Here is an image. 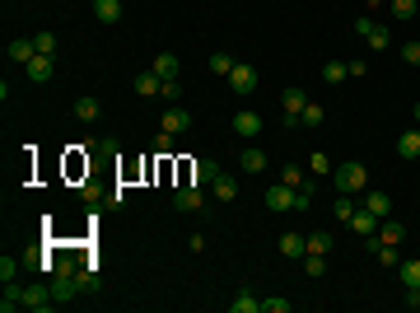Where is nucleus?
<instances>
[{
	"mask_svg": "<svg viewBox=\"0 0 420 313\" xmlns=\"http://www.w3.org/2000/svg\"><path fill=\"white\" fill-rule=\"evenodd\" d=\"M150 71H155L159 79H178V71H183V66H178V56H173V52H159Z\"/></svg>",
	"mask_w": 420,
	"mask_h": 313,
	"instance_id": "17",
	"label": "nucleus"
},
{
	"mask_svg": "<svg viewBox=\"0 0 420 313\" xmlns=\"http://www.w3.org/2000/svg\"><path fill=\"white\" fill-rule=\"evenodd\" d=\"M373 234L383 238V243H402V238H406V225H397V220H378Z\"/></svg>",
	"mask_w": 420,
	"mask_h": 313,
	"instance_id": "25",
	"label": "nucleus"
},
{
	"mask_svg": "<svg viewBox=\"0 0 420 313\" xmlns=\"http://www.w3.org/2000/svg\"><path fill=\"white\" fill-rule=\"evenodd\" d=\"M397 281H402L406 290H416L420 286V258L416 262H397Z\"/></svg>",
	"mask_w": 420,
	"mask_h": 313,
	"instance_id": "24",
	"label": "nucleus"
},
{
	"mask_svg": "<svg viewBox=\"0 0 420 313\" xmlns=\"http://www.w3.org/2000/svg\"><path fill=\"white\" fill-rule=\"evenodd\" d=\"M187 127H192V112H187L183 103H168V112L159 117V131H168V136H183Z\"/></svg>",
	"mask_w": 420,
	"mask_h": 313,
	"instance_id": "4",
	"label": "nucleus"
},
{
	"mask_svg": "<svg viewBox=\"0 0 420 313\" xmlns=\"http://www.w3.org/2000/svg\"><path fill=\"white\" fill-rule=\"evenodd\" d=\"M94 19L99 24H122V0H94Z\"/></svg>",
	"mask_w": 420,
	"mask_h": 313,
	"instance_id": "13",
	"label": "nucleus"
},
{
	"mask_svg": "<svg viewBox=\"0 0 420 313\" xmlns=\"http://www.w3.org/2000/svg\"><path fill=\"white\" fill-rule=\"evenodd\" d=\"M360 38H365V47H369V52H388V47H393V28H388V24H378V19H373V24H369L365 33H360Z\"/></svg>",
	"mask_w": 420,
	"mask_h": 313,
	"instance_id": "6",
	"label": "nucleus"
},
{
	"mask_svg": "<svg viewBox=\"0 0 420 313\" xmlns=\"http://www.w3.org/2000/svg\"><path fill=\"white\" fill-rule=\"evenodd\" d=\"M345 75H350V71H345L341 61H327V66H322V79H327V84H341Z\"/></svg>",
	"mask_w": 420,
	"mask_h": 313,
	"instance_id": "33",
	"label": "nucleus"
},
{
	"mask_svg": "<svg viewBox=\"0 0 420 313\" xmlns=\"http://www.w3.org/2000/svg\"><path fill=\"white\" fill-rule=\"evenodd\" d=\"M350 229H355V234H373V229H378V215H373V210H365V206H360V210H355V215H350Z\"/></svg>",
	"mask_w": 420,
	"mask_h": 313,
	"instance_id": "20",
	"label": "nucleus"
},
{
	"mask_svg": "<svg viewBox=\"0 0 420 313\" xmlns=\"http://www.w3.org/2000/svg\"><path fill=\"white\" fill-rule=\"evenodd\" d=\"M238 168H243V173H262V168H266V150H257V145H248V150L238 155Z\"/></svg>",
	"mask_w": 420,
	"mask_h": 313,
	"instance_id": "16",
	"label": "nucleus"
},
{
	"mask_svg": "<svg viewBox=\"0 0 420 313\" xmlns=\"http://www.w3.org/2000/svg\"><path fill=\"white\" fill-rule=\"evenodd\" d=\"M397 155H402V159H420V127H411V131L397 136Z\"/></svg>",
	"mask_w": 420,
	"mask_h": 313,
	"instance_id": "14",
	"label": "nucleus"
},
{
	"mask_svg": "<svg viewBox=\"0 0 420 313\" xmlns=\"http://www.w3.org/2000/svg\"><path fill=\"white\" fill-rule=\"evenodd\" d=\"M173 206H178V210H201V206H206V192H201V183H183L178 192H173Z\"/></svg>",
	"mask_w": 420,
	"mask_h": 313,
	"instance_id": "5",
	"label": "nucleus"
},
{
	"mask_svg": "<svg viewBox=\"0 0 420 313\" xmlns=\"http://www.w3.org/2000/svg\"><path fill=\"white\" fill-rule=\"evenodd\" d=\"M355 210H360V201H355L350 192H341V197H337V206H332V215H337L341 225H350V215H355Z\"/></svg>",
	"mask_w": 420,
	"mask_h": 313,
	"instance_id": "26",
	"label": "nucleus"
},
{
	"mask_svg": "<svg viewBox=\"0 0 420 313\" xmlns=\"http://www.w3.org/2000/svg\"><path fill=\"white\" fill-rule=\"evenodd\" d=\"M33 42H38L42 56H56V33H33Z\"/></svg>",
	"mask_w": 420,
	"mask_h": 313,
	"instance_id": "34",
	"label": "nucleus"
},
{
	"mask_svg": "<svg viewBox=\"0 0 420 313\" xmlns=\"http://www.w3.org/2000/svg\"><path fill=\"white\" fill-rule=\"evenodd\" d=\"M294 304L289 299H262V313H289Z\"/></svg>",
	"mask_w": 420,
	"mask_h": 313,
	"instance_id": "37",
	"label": "nucleus"
},
{
	"mask_svg": "<svg viewBox=\"0 0 420 313\" xmlns=\"http://www.w3.org/2000/svg\"><path fill=\"white\" fill-rule=\"evenodd\" d=\"M280 183L299 192V187L309 183V173H304V164H294V159H289V164H280Z\"/></svg>",
	"mask_w": 420,
	"mask_h": 313,
	"instance_id": "21",
	"label": "nucleus"
},
{
	"mask_svg": "<svg viewBox=\"0 0 420 313\" xmlns=\"http://www.w3.org/2000/svg\"><path fill=\"white\" fill-rule=\"evenodd\" d=\"M280 253H285V258H294V262H304V253H309L304 234H294V229H289V234H280Z\"/></svg>",
	"mask_w": 420,
	"mask_h": 313,
	"instance_id": "18",
	"label": "nucleus"
},
{
	"mask_svg": "<svg viewBox=\"0 0 420 313\" xmlns=\"http://www.w3.org/2000/svg\"><path fill=\"white\" fill-rule=\"evenodd\" d=\"M75 117L79 122H99V117H103V103H99L94 94H84V99H75Z\"/></svg>",
	"mask_w": 420,
	"mask_h": 313,
	"instance_id": "15",
	"label": "nucleus"
},
{
	"mask_svg": "<svg viewBox=\"0 0 420 313\" xmlns=\"http://www.w3.org/2000/svg\"><path fill=\"white\" fill-rule=\"evenodd\" d=\"M229 89H234V94H252V89H257V66L234 61V71H229Z\"/></svg>",
	"mask_w": 420,
	"mask_h": 313,
	"instance_id": "3",
	"label": "nucleus"
},
{
	"mask_svg": "<svg viewBox=\"0 0 420 313\" xmlns=\"http://www.w3.org/2000/svg\"><path fill=\"white\" fill-rule=\"evenodd\" d=\"M24 71H28V79H33V84H47V79L56 75V61H52V56H42V52H38V56H33V61L24 66Z\"/></svg>",
	"mask_w": 420,
	"mask_h": 313,
	"instance_id": "10",
	"label": "nucleus"
},
{
	"mask_svg": "<svg viewBox=\"0 0 420 313\" xmlns=\"http://www.w3.org/2000/svg\"><path fill=\"white\" fill-rule=\"evenodd\" d=\"M234 313H262V299H257L252 290H238V299H234Z\"/></svg>",
	"mask_w": 420,
	"mask_h": 313,
	"instance_id": "29",
	"label": "nucleus"
},
{
	"mask_svg": "<svg viewBox=\"0 0 420 313\" xmlns=\"http://www.w3.org/2000/svg\"><path fill=\"white\" fill-rule=\"evenodd\" d=\"M266 210H294V187H285V183H276V187H266Z\"/></svg>",
	"mask_w": 420,
	"mask_h": 313,
	"instance_id": "9",
	"label": "nucleus"
},
{
	"mask_svg": "<svg viewBox=\"0 0 420 313\" xmlns=\"http://www.w3.org/2000/svg\"><path fill=\"white\" fill-rule=\"evenodd\" d=\"M304 243H309V253H322V258H327L337 238H332V229H313V234H304Z\"/></svg>",
	"mask_w": 420,
	"mask_h": 313,
	"instance_id": "22",
	"label": "nucleus"
},
{
	"mask_svg": "<svg viewBox=\"0 0 420 313\" xmlns=\"http://www.w3.org/2000/svg\"><path fill=\"white\" fill-rule=\"evenodd\" d=\"M234 136L257 140V136H262V112H234Z\"/></svg>",
	"mask_w": 420,
	"mask_h": 313,
	"instance_id": "8",
	"label": "nucleus"
},
{
	"mask_svg": "<svg viewBox=\"0 0 420 313\" xmlns=\"http://www.w3.org/2000/svg\"><path fill=\"white\" fill-rule=\"evenodd\" d=\"M322 117H327V108H317L313 99H309V108H304V117H299V127H309V131H317V127H322Z\"/></svg>",
	"mask_w": 420,
	"mask_h": 313,
	"instance_id": "30",
	"label": "nucleus"
},
{
	"mask_svg": "<svg viewBox=\"0 0 420 313\" xmlns=\"http://www.w3.org/2000/svg\"><path fill=\"white\" fill-rule=\"evenodd\" d=\"M210 71H215V75H229V71H234V56L229 52H210Z\"/></svg>",
	"mask_w": 420,
	"mask_h": 313,
	"instance_id": "32",
	"label": "nucleus"
},
{
	"mask_svg": "<svg viewBox=\"0 0 420 313\" xmlns=\"http://www.w3.org/2000/svg\"><path fill=\"white\" fill-rule=\"evenodd\" d=\"M309 168H313L317 178H332V168H337V164L327 159V150H313V155H309Z\"/></svg>",
	"mask_w": 420,
	"mask_h": 313,
	"instance_id": "28",
	"label": "nucleus"
},
{
	"mask_svg": "<svg viewBox=\"0 0 420 313\" xmlns=\"http://www.w3.org/2000/svg\"><path fill=\"white\" fill-rule=\"evenodd\" d=\"M416 127H420V103H416Z\"/></svg>",
	"mask_w": 420,
	"mask_h": 313,
	"instance_id": "42",
	"label": "nucleus"
},
{
	"mask_svg": "<svg viewBox=\"0 0 420 313\" xmlns=\"http://www.w3.org/2000/svg\"><path fill=\"white\" fill-rule=\"evenodd\" d=\"M163 99L178 103V99H183V84H178V79H163Z\"/></svg>",
	"mask_w": 420,
	"mask_h": 313,
	"instance_id": "38",
	"label": "nucleus"
},
{
	"mask_svg": "<svg viewBox=\"0 0 420 313\" xmlns=\"http://www.w3.org/2000/svg\"><path fill=\"white\" fill-rule=\"evenodd\" d=\"M24 309H52V295L42 286H33V290H24Z\"/></svg>",
	"mask_w": 420,
	"mask_h": 313,
	"instance_id": "27",
	"label": "nucleus"
},
{
	"mask_svg": "<svg viewBox=\"0 0 420 313\" xmlns=\"http://www.w3.org/2000/svg\"><path fill=\"white\" fill-rule=\"evenodd\" d=\"M402 61H406V66H420V38L402 42Z\"/></svg>",
	"mask_w": 420,
	"mask_h": 313,
	"instance_id": "35",
	"label": "nucleus"
},
{
	"mask_svg": "<svg viewBox=\"0 0 420 313\" xmlns=\"http://www.w3.org/2000/svg\"><path fill=\"white\" fill-rule=\"evenodd\" d=\"M304 271H309V281L327 276V258H322V253H304Z\"/></svg>",
	"mask_w": 420,
	"mask_h": 313,
	"instance_id": "31",
	"label": "nucleus"
},
{
	"mask_svg": "<svg viewBox=\"0 0 420 313\" xmlns=\"http://www.w3.org/2000/svg\"><path fill=\"white\" fill-rule=\"evenodd\" d=\"M155 150H159V155H168V150H173V136H168V131H159V140H155Z\"/></svg>",
	"mask_w": 420,
	"mask_h": 313,
	"instance_id": "39",
	"label": "nucleus"
},
{
	"mask_svg": "<svg viewBox=\"0 0 420 313\" xmlns=\"http://www.w3.org/2000/svg\"><path fill=\"white\" fill-rule=\"evenodd\" d=\"M280 108H285V127H299V117H304V108H309V94H304L299 84H289L285 94H280Z\"/></svg>",
	"mask_w": 420,
	"mask_h": 313,
	"instance_id": "2",
	"label": "nucleus"
},
{
	"mask_svg": "<svg viewBox=\"0 0 420 313\" xmlns=\"http://www.w3.org/2000/svg\"><path fill=\"white\" fill-rule=\"evenodd\" d=\"M383 10V0H365V14H378Z\"/></svg>",
	"mask_w": 420,
	"mask_h": 313,
	"instance_id": "41",
	"label": "nucleus"
},
{
	"mask_svg": "<svg viewBox=\"0 0 420 313\" xmlns=\"http://www.w3.org/2000/svg\"><path fill=\"white\" fill-rule=\"evenodd\" d=\"M131 89L140 94V99H155V94H163V79H159L155 71H145V75H135V79H131Z\"/></svg>",
	"mask_w": 420,
	"mask_h": 313,
	"instance_id": "12",
	"label": "nucleus"
},
{
	"mask_svg": "<svg viewBox=\"0 0 420 313\" xmlns=\"http://www.w3.org/2000/svg\"><path fill=\"white\" fill-rule=\"evenodd\" d=\"M406 304H411V309H420V286H416V290H406Z\"/></svg>",
	"mask_w": 420,
	"mask_h": 313,
	"instance_id": "40",
	"label": "nucleus"
},
{
	"mask_svg": "<svg viewBox=\"0 0 420 313\" xmlns=\"http://www.w3.org/2000/svg\"><path fill=\"white\" fill-rule=\"evenodd\" d=\"M210 192H215V201H238V187H234L229 173H220V178L210 183Z\"/></svg>",
	"mask_w": 420,
	"mask_h": 313,
	"instance_id": "23",
	"label": "nucleus"
},
{
	"mask_svg": "<svg viewBox=\"0 0 420 313\" xmlns=\"http://www.w3.org/2000/svg\"><path fill=\"white\" fill-rule=\"evenodd\" d=\"M360 206L373 210L378 220H388V215H393V197H388V192H373V187H365V192H360Z\"/></svg>",
	"mask_w": 420,
	"mask_h": 313,
	"instance_id": "7",
	"label": "nucleus"
},
{
	"mask_svg": "<svg viewBox=\"0 0 420 313\" xmlns=\"http://www.w3.org/2000/svg\"><path fill=\"white\" fill-rule=\"evenodd\" d=\"M19 276V262L14 258H0V281H14Z\"/></svg>",
	"mask_w": 420,
	"mask_h": 313,
	"instance_id": "36",
	"label": "nucleus"
},
{
	"mask_svg": "<svg viewBox=\"0 0 420 313\" xmlns=\"http://www.w3.org/2000/svg\"><path fill=\"white\" fill-rule=\"evenodd\" d=\"M388 14H393L397 24H406V19L420 14V0H388Z\"/></svg>",
	"mask_w": 420,
	"mask_h": 313,
	"instance_id": "19",
	"label": "nucleus"
},
{
	"mask_svg": "<svg viewBox=\"0 0 420 313\" xmlns=\"http://www.w3.org/2000/svg\"><path fill=\"white\" fill-rule=\"evenodd\" d=\"M5 52H10L14 66H28V61L38 56V42H33V38H10V47H5Z\"/></svg>",
	"mask_w": 420,
	"mask_h": 313,
	"instance_id": "11",
	"label": "nucleus"
},
{
	"mask_svg": "<svg viewBox=\"0 0 420 313\" xmlns=\"http://www.w3.org/2000/svg\"><path fill=\"white\" fill-rule=\"evenodd\" d=\"M332 187H337V192H350V197H360V192L369 187V168H365V164H355V159H350V164H337V168H332Z\"/></svg>",
	"mask_w": 420,
	"mask_h": 313,
	"instance_id": "1",
	"label": "nucleus"
}]
</instances>
